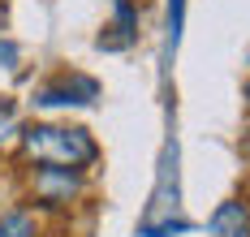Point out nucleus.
Here are the masks:
<instances>
[{"label": "nucleus", "mask_w": 250, "mask_h": 237, "mask_svg": "<svg viewBox=\"0 0 250 237\" xmlns=\"http://www.w3.org/2000/svg\"><path fill=\"white\" fill-rule=\"evenodd\" d=\"M74 194H78V173H69V168H39V177H35V198L39 203L61 207Z\"/></svg>", "instance_id": "obj_2"}, {"label": "nucleus", "mask_w": 250, "mask_h": 237, "mask_svg": "<svg viewBox=\"0 0 250 237\" xmlns=\"http://www.w3.org/2000/svg\"><path fill=\"white\" fill-rule=\"evenodd\" d=\"M246 99H250V86H246Z\"/></svg>", "instance_id": "obj_8"}, {"label": "nucleus", "mask_w": 250, "mask_h": 237, "mask_svg": "<svg viewBox=\"0 0 250 237\" xmlns=\"http://www.w3.org/2000/svg\"><path fill=\"white\" fill-rule=\"evenodd\" d=\"M100 95V86L91 78H74V86L65 82V86H48L43 95H39V104H91Z\"/></svg>", "instance_id": "obj_5"}, {"label": "nucleus", "mask_w": 250, "mask_h": 237, "mask_svg": "<svg viewBox=\"0 0 250 237\" xmlns=\"http://www.w3.org/2000/svg\"><path fill=\"white\" fill-rule=\"evenodd\" d=\"M125 4H134V0H125Z\"/></svg>", "instance_id": "obj_9"}, {"label": "nucleus", "mask_w": 250, "mask_h": 237, "mask_svg": "<svg viewBox=\"0 0 250 237\" xmlns=\"http://www.w3.org/2000/svg\"><path fill=\"white\" fill-rule=\"evenodd\" d=\"M0 237H39V224L30 211H9L0 216Z\"/></svg>", "instance_id": "obj_6"}, {"label": "nucleus", "mask_w": 250, "mask_h": 237, "mask_svg": "<svg viewBox=\"0 0 250 237\" xmlns=\"http://www.w3.org/2000/svg\"><path fill=\"white\" fill-rule=\"evenodd\" d=\"M22 142H26V156H35L48 168H69V173L95 164V156H100L95 138L86 130H69V125H30Z\"/></svg>", "instance_id": "obj_1"}, {"label": "nucleus", "mask_w": 250, "mask_h": 237, "mask_svg": "<svg viewBox=\"0 0 250 237\" xmlns=\"http://www.w3.org/2000/svg\"><path fill=\"white\" fill-rule=\"evenodd\" d=\"M211 237H250V207L246 203H220L207 220Z\"/></svg>", "instance_id": "obj_3"}, {"label": "nucleus", "mask_w": 250, "mask_h": 237, "mask_svg": "<svg viewBox=\"0 0 250 237\" xmlns=\"http://www.w3.org/2000/svg\"><path fill=\"white\" fill-rule=\"evenodd\" d=\"M117 35H100V48L104 52H117V48H129L134 39H138V13H134V4H125L117 0Z\"/></svg>", "instance_id": "obj_4"}, {"label": "nucleus", "mask_w": 250, "mask_h": 237, "mask_svg": "<svg viewBox=\"0 0 250 237\" xmlns=\"http://www.w3.org/2000/svg\"><path fill=\"white\" fill-rule=\"evenodd\" d=\"M181 13H186V0H173L168 4V48H177L181 39Z\"/></svg>", "instance_id": "obj_7"}]
</instances>
